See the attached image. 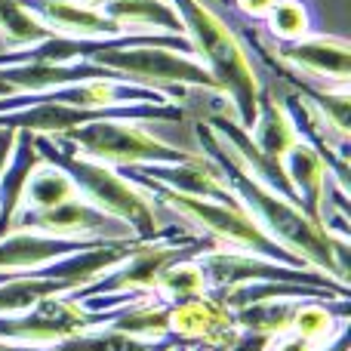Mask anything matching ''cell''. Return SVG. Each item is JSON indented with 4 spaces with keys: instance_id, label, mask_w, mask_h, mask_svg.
I'll return each mask as SVG.
<instances>
[{
    "instance_id": "277c9868",
    "label": "cell",
    "mask_w": 351,
    "mask_h": 351,
    "mask_svg": "<svg viewBox=\"0 0 351 351\" xmlns=\"http://www.w3.org/2000/svg\"><path fill=\"white\" fill-rule=\"evenodd\" d=\"M133 185H139L142 191H148L152 200L170 206V210H176L179 216H185L191 225H197L200 234L210 237L216 247L265 256V259H274V262L290 265V268H308L296 253H290V250H284L278 241H271V237L247 216V210H243L241 204H219V200L185 197V194L167 191V188L152 185V182H133Z\"/></svg>"
},
{
    "instance_id": "ba28073f",
    "label": "cell",
    "mask_w": 351,
    "mask_h": 351,
    "mask_svg": "<svg viewBox=\"0 0 351 351\" xmlns=\"http://www.w3.org/2000/svg\"><path fill=\"white\" fill-rule=\"evenodd\" d=\"M241 336L234 321V308L225 305L219 290H206L200 296L170 302V342L179 348H213L225 351Z\"/></svg>"
},
{
    "instance_id": "e575fe53",
    "label": "cell",
    "mask_w": 351,
    "mask_h": 351,
    "mask_svg": "<svg viewBox=\"0 0 351 351\" xmlns=\"http://www.w3.org/2000/svg\"><path fill=\"white\" fill-rule=\"evenodd\" d=\"M77 3H86V6H96V10H99V6H102V3H105V0H77Z\"/></svg>"
},
{
    "instance_id": "8d00e7d4",
    "label": "cell",
    "mask_w": 351,
    "mask_h": 351,
    "mask_svg": "<svg viewBox=\"0 0 351 351\" xmlns=\"http://www.w3.org/2000/svg\"><path fill=\"white\" fill-rule=\"evenodd\" d=\"M173 351H188V348H179V346H173Z\"/></svg>"
},
{
    "instance_id": "8992f818",
    "label": "cell",
    "mask_w": 351,
    "mask_h": 351,
    "mask_svg": "<svg viewBox=\"0 0 351 351\" xmlns=\"http://www.w3.org/2000/svg\"><path fill=\"white\" fill-rule=\"evenodd\" d=\"M93 65L108 68L117 77L130 80V84L148 86V90L170 96H185L188 86H200V90H216V80L210 77L204 65L194 56L179 53V49L167 47H127V49H105V53L93 56Z\"/></svg>"
},
{
    "instance_id": "1f68e13d",
    "label": "cell",
    "mask_w": 351,
    "mask_h": 351,
    "mask_svg": "<svg viewBox=\"0 0 351 351\" xmlns=\"http://www.w3.org/2000/svg\"><path fill=\"white\" fill-rule=\"evenodd\" d=\"M10 351H56L53 346H6Z\"/></svg>"
},
{
    "instance_id": "52a82bcc",
    "label": "cell",
    "mask_w": 351,
    "mask_h": 351,
    "mask_svg": "<svg viewBox=\"0 0 351 351\" xmlns=\"http://www.w3.org/2000/svg\"><path fill=\"white\" fill-rule=\"evenodd\" d=\"M194 262L200 265L210 290H228V287H247V284H305V287H321V290L348 296V287L327 278L324 271L290 268L274 259H265V256L241 253V250L210 247L194 256Z\"/></svg>"
},
{
    "instance_id": "ac0fdd59",
    "label": "cell",
    "mask_w": 351,
    "mask_h": 351,
    "mask_svg": "<svg viewBox=\"0 0 351 351\" xmlns=\"http://www.w3.org/2000/svg\"><path fill=\"white\" fill-rule=\"evenodd\" d=\"M247 133H250V139H253V145L271 160H280L299 142L296 127H293L284 102H274V96L265 90H259V99H256V121Z\"/></svg>"
},
{
    "instance_id": "3957f363",
    "label": "cell",
    "mask_w": 351,
    "mask_h": 351,
    "mask_svg": "<svg viewBox=\"0 0 351 351\" xmlns=\"http://www.w3.org/2000/svg\"><path fill=\"white\" fill-rule=\"evenodd\" d=\"M185 31L188 43L194 49V59L210 71L216 80V90L231 99L237 123L243 130L256 121V99H259V80L253 74L247 53H243L237 34L200 0H170Z\"/></svg>"
},
{
    "instance_id": "836d02e7",
    "label": "cell",
    "mask_w": 351,
    "mask_h": 351,
    "mask_svg": "<svg viewBox=\"0 0 351 351\" xmlns=\"http://www.w3.org/2000/svg\"><path fill=\"white\" fill-rule=\"evenodd\" d=\"M10 96H12V90L3 84V80H0V99H10Z\"/></svg>"
},
{
    "instance_id": "83f0119b",
    "label": "cell",
    "mask_w": 351,
    "mask_h": 351,
    "mask_svg": "<svg viewBox=\"0 0 351 351\" xmlns=\"http://www.w3.org/2000/svg\"><path fill=\"white\" fill-rule=\"evenodd\" d=\"M317 348L321 346H315V342L302 339V336H296V333H284L271 342V351H317Z\"/></svg>"
},
{
    "instance_id": "4dcf8cb0",
    "label": "cell",
    "mask_w": 351,
    "mask_h": 351,
    "mask_svg": "<svg viewBox=\"0 0 351 351\" xmlns=\"http://www.w3.org/2000/svg\"><path fill=\"white\" fill-rule=\"evenodd\" d=\"M348 346H351V333H348V327H342L339 333L333 336V339L324 342V346L317 348V351H348Z\"/></svg>"
},
{
    "instance_id": "5bb4252c",
    "label": "cell",
    "mask_w": 351,
    "mask_h": 351,
    "mask_svg": "<svg viewBox=\"0 0 351 351\" xmlns=\"http://www.w3.org/2000/svg\"><path fill=\"white\" fill-rule=\"evenodd\" d=\"M25 6H28V10L34 12L53 34H65V37L127 34V31L117 28L102 10L77 3V0H25Z\"/></svg>"
},
{
    "instance_id": "f1b7e54d",
    "label": "cell",
    "mask_w": 351,
    "mask_h": 351,
    "mask_svg": "<svg viewBox=\"0 0 351 351\" xmlns=\"http://www.w3.org/2000/svg\"><path fill=\"white\" fill-rule=\"evenodd\" d=\"M234 10H241L243 16H250L253 22H262L268 16V10L274 6V0H231Z\"/></svg>"
},
{
    "instance_id": "74e56055",
    "label": "cell",
    "mask_w": 351,
    "mask_h": 351,
    "mask_svg": "<svg viewBox=\"0 0 351 351\" xmlns=\"http://www.w3.org/2000/svg\"><path fill=\"white\" fill-rule=\"evenodd\" d=\"M0 351H10V348H6V346H3V342H0Z\"/></svg>"
},
{
    "instance_id": "d4e9b609",
    "label": "cell",
    "mask_w": 351,
    "mask_h": 351,
    "mask_svg": "<svg viewBox=\"0 0 351 351\" xmlns=\"http://www.w3.org/2000/svg\"><path fill=\"white\" fill-rule=\"evenodd\" d=\"M206 290H210V287H206V278H204V271H200V265L194 259H182L158 278V284H154V299H160V302H182V299L200 296V293H206Z\"/></svg>"
},
{
    "instance_id": "9a60e30c",
    "label": "cell",
    "mask_w": 351,
    "mask_h": 351,
    "mask_svg": "<svg viewBox=\"0 0 351 351\" xmlns=\"http://www.w3.org/2000/svg\"><path fill=\"white\" fill-rule=\"evenodd\" d=\"M93 327H108L142 342L170 339V302L148 296L111 311H93Z\"/></svg>"
},
{
    "instance_id": "ffe728a7",
    "label": "cell",
    "mask_w": 351,
    "mask_h": 351,
    "mask_svg": "<svg viewBox=\"0 0 351 351\" xmlns=\"http://www.w3.org/2000/svg\"><path fill=\"white\" fill-rule=\"evenodd\" d=\"M299 302L302 299H259V302L234 308V321L241 327V333H259L278 339V336L290 333V324Z\"/></svg>"
},
{
    "instance_id": "5b68a950",
    "label": "cell",
    "mask_w": 351,
    "mask_h": 351,
    "mask_svg": "<svg viewBox=\"0 0 351 351\" xmlns=\"http://www.w3.org/2000/svg\"><path fill=\"white\" fill-rule=\"evenodd\" d=\"M59 139H65L77 154L99 160L105 167H114V170L148 167V164H182V160L194 158V154L182 152V148L160 142L148 130L136 127V121H114V117L74 127Z\"/></svg>"
},
{
    "instance_id": "44dd1931",
    "label": "cell",
    "mask_w": 351,
    "mask_h": 351,
    "mask_svg": "<svg viewBox=\"0 0 351 351\" xmlns=\"http://www.w3.org/2000/svg\"><path fill=\"white\" fill-rule=\"evenodd\" d=\"M68 293L59 280H47V278H34V274H10L0 278V317L10 315H22V311L34 308L43 299H53Z\"/></svg>"
},
{
    "instance_id": "d590c367",
    "label": "cell",
    "mask_w": 351,
    "mask_h": 351,
    "mask_svg": "<svg viewBox=\"0 0 351 351\" xmlns=\"http://www.w3.org/2000/svg\"><path fill=\"white\" fill-rule=\"evenodd\" d=\"M188 351H213V348H204V346H197V348H188Z\"/></svg>"
},
{
    "instance_id": "d6a6232c",
    "label": "cell",
    "mask_w": 351,
    "mask_h": 351,
    "mask_svg": "<svg viewBox=\"0 0 351 351\" xmlns=\"http://www.w3.org/2000/svg\"><path fill=\"white\" fill-rule=\"evenodd\" d=\"M148 351H173V342L170 339H160V342H154Z\"/></svg>"
},
{
    "instance_id": "7c38bea8",
    "label": "cell",
    "mask_w": 351,
    "mask_h": 351,
    "mask_svg": "<svg viewBox=\"0 0 351 351\" xmlns=\"http://www.w3.org/2000/svg\"><path fill=\"white\" fill-rule=\"evenodd\" d=\"M111 241H90V237H59L43 231H10L0 237V278L10 274H31L49 262L62 259L68 253H77L84 247Z\"/></svg>"
},
{
    "instance_id": "f546056e",
    "label": "cell",
    "mask_w": 351,
    "mask_h": 351,
    "mask_svg": "<svg viewBox=\"0 0 351 351\" xmlns=\"http://www.w3.org/2000/svg\"><path fill=\"white\" fill-rule=\"evenodd\" d=\"M12 145H16V133L12 130H0V173H3L6 160H10Z\"/></svg>"
},
{
    "instance_id": "4fadbf2b",
    "label": "cell",
    "mask_w": 351,
    "mask_h": 351,
    "mask_svg": "<svg viewBox=\"0 0 351 351\" xmlns=\"http://www.w3.org/2000/svg\"><path fill=\"white\" fill-rule=\"evenodd\" d=\"M268 49V47H265ZM271 59H280L284 65L296 71L315 74L321 80H333L339 90H348V68H351V47L339 37H302L290 43H274L268 49Z\"/></svg>"
},
{
    "instance_id": "f35d334b",
    "label": "cell",
    "mask_w": 351,
    "mask_h": 351,
    "mask_svg": "<svg viewBox=\"0 0 351 351\" xmlns=\"http://www.w3.org/2000/svg\"><path fill=\"white\" fill-rule=\"evenodd\" d=\"M222 3H231V0H222Z\"/></svg>"
},
{
    "instance_id": "d6986e66",
    "label": "cell",
    "mask_w": 351,
    "mask_h": 351,
    "mask_svg": "<svg viewBox=\"0 0 351 351\" xmlns=\"http://www.w3.org/2000/svg\"><path fill=\"white\" fill-rule=\"evenodd\" d=\"M99 10L121 31H164L185 34L170 0H105Z\"/></svg>"
},
{
    "instance_id": "8fae6325",
    "label": "cell",
    "mask_w": 351,
    "mask_h": 351,
    "mask_svg": "<svg viewBox=\"0 0 351 351\" xmlns=\"http://www.w3.org/2000/svg\"><path fill=\"white\" fill-rule=\"evenodd\" d=\"M130 182H152L167 191L185 194V197L219 200V204H237L231 191L225 188L219 170L206 158H191L182 164H148V167H127L121 170Z\"/></svg>"
},
{
    "instance_id": "30bf717a",
    "label": "cell",
    "mask_w": 351,
    "mask_h": 351,
    "mask_svg": "<svg viewBox=\"0 0 351 351\" xmlns=\"http://www.w3.org/2000/svg\"><path fill=\"white\" fill-rule=\"evenodd\" d=\"M10 231H43V234L90 237V241H136L127 225L86 204L84 197H71L49 210H19Z\"/></svg>"
},
{
    "instance_id": "6da1fadb",
    "label": "cell",
    "mask_w": 351,
    "mask_h": 351,
    "mask_svg": "<svg viewBox=\"0 0 351 351\" xmlns=\"http://www.w3.org/2000/svg\"><path fill=\"white\" fill-rule=\"evenodd\" d=\"M197 139H200V148H204V158L219 170L231 197L247 210V216L271 241H278L284 250L296 253L308 268L324 271L327 278L348 287V268H351L348 237L330 234L317 219H311L305 210H299L293 200L280 197V194H274L262 182H256L237 164V158L228 152V145L206 123H197Z\"/></svg>"
},
{
    "instance_id": "e0dca14e",
    "label": "cell",
    "mask_w": 351,
    "mask_h": 351,
    "mask_svg": "<svg viewBox=\"0 0 351 351\" xmlns=\"http://www.w3.org/2000/svg\"><path fill=\"white\" fill-rule=\"evenodd\" d=\"M280 167H284L293 191H296L299 206H302L311 219H317L324 188H327V182H330L327 164L321 160V154H317L311 145H305V142H296V145L280 158Z\"/></svg>"
},
{
    "instance_id": "484cf974",
    "label": "cell",
    "mask_w": 351,
    "mask_h": 351,
    "mask_svg": "<svg viewBox=\"0 0 351 351\" xmlns=\"http://www.w3.org/2000/svg\"><path fill=\"white\" fill-rule=\"evenodd\" d=\"M154 342H142L133 336H123L108 327H90L80 333L68 336V339L56 342V351H148Z\"/></svg>"
},
{
    "instance_id": "4316f807",
    "label": "cell",
    "mask_w": 351,
    "mask_h": 351,
    "mask_svg": "<svg viewBox=\"0 0 351 351\" xmlns=\"http://www.w3.org/2000/svg\"><path fill=\"white\" fill-rule=\"evenodd\" d=\"M271 336H259V333H241L237 342L225 351H271Z\"/></svg>"
},
{
    "instance_id": "9c48e42d",
    "label": "cell",
    "mask_w": 351,
    "mask_h": 351,
    "mask_svg": "<svg viewBox=\"0 0 351 351\" xmlns=\"http://www.w3.org/2000/svg\"><path fill=\"white\" fill-rule=\"evenodd\" d=\"M90 327L93 311H86L68 293H62V296L43 299L22 315L0 317V342L3 346H56Z\"/></svg>"
},
{
    "instance_id": "7a4b0ae2",
    "label": "cell",
    "mask_w": 351,
    "mask_h": 351,
    "mask_svg": "<svg viewBox=\"0 0 351 351\" xmlns=\"http://www.w3.org/2000/svg\"><path fill=\"white\" fill-rule=\"evenodd\" d=\"M34 148L47 164L59 167V170L74 182L77 197H84L86 204L99 206V210L108 213L111 219L123 222L133 231L136 241L152 243V241H176V237H185L176 228H160L158 213H154V200L148 197L139 185H133L121 170L84 158V154H77L65 139H59V136H34Z\"/></svg>"
},
{
    "instance_id": "cb8c5ba5",
    "label": "cell",
    "mask_w": 351,
    "mask_h": 351,
    "mask_svg": "<svg viewBox=\"0 0 351 351\" xmlns=\"http://www.w3.org/2000/svg\"><path fill=\"white\" fill-rule=\"evenodd\" d=\"M262 22H265L268 34L274 37V43L302 40L311 34V10L305 0H274V6Z\"/></svg>"
},
{
    "instance_id": "7402d4cb",
    "label": "cell",
    "mask_w": 351,
    "mask_h": 351,
    "mask_svg": "<svg viewBox=\"0 0 351 351\" xmlns=\"http://www.w3.org/2000/svg\"><path fill=\"white\" fill-rule=\"evenodd\" d=\"M71 197H77L74 182L68 179L59 167L40 160L28 176L25 197H22V206H19V210H49V206H59Z\"/></svg>"
},
{
    "instance_id": "2e32d148",
    "label": "cell",
    "mask_w": 351,
    "mask_h": 351,
    "mask_svg": "<svg viewBox=\"0 0 351 351\" xmlns=\"http://www.w3.org/2000/svg\"><path fill=\"white\" fill-rule=\"evenodd\" d=\"M40 160L43 158L34 148V133H16L12 154H10V160H6L3 173H0V237L10 234L12 219H16L19 206H22L28 176Z\"/></svg>"
},
{
    "instance_id": "603a6c76",
    "label": "cell",
    "mask_w": 351,
    "mask_h": 351,
    "mask_svg": "<svg viewBox=\"0 0 351 351\" xmlns=\"http://www.w3.org/2000/svg\"><path fill=\"white\" fill-rule=\"evenodd\" d=\"M53 31L25 6V0H0V37L10 49H25L47 40Z\"/></svg>"
}]
</instances>
